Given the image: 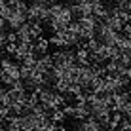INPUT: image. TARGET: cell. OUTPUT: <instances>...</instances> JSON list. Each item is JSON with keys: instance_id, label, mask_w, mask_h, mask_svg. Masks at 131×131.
I'll return each mask as SVG.
<instances>
[{"instance_id": "obj_1", "label": "cell", "mask_w": 131, "mask_h": 131, "mask_svg": "<svg viewBox=\"0 0 131 131\" xmlns=\"http://www.w3.org/2000/svg\"><path fill=\"white\" fill-rule=\"evenodd\" d=\"M38 91V99L46 108L49 110H55V108H63L65 105V99H63V93H59L53 85H44V88H36Z\"/></svg>"}, {"instance_id": "obj_2", "label": "cell", "mask_w": 131, "mask_h": 131, "mask_svg": "<svg viewBox=\"0 0 131 131\" xmlns=\"http://www.w3.org/2000/svg\"><path fill=\"white\" fill-rule=\"evenodd\" d=\"M49 6L51 4L44 2V0H30L29 2V21H40V23H48L49 19Z\"/></svg>"}, {"instance_id": "obj_3", "label": "cell", "mask_w": 131, "mask_h": 131, "mask_svg": "<svg viewBox=\"0 0 131 131\" xmlns=\"http://www.w3.org/2000/svg\"><path fill=\"white\" fill-rule=\"evenodd\" d=\"M53 67H74L78 65L76 59V49L74 48H57V51H53Z\"/></svg>"}, {"instance_id": "obj_4", "label": "cell", "mask_w": 131, "mask_h": 131, "mask_svg": "<svg viewBox=\"0 0 131 131\" xmlns=\"http://www.w3.org/2000/svg\"><path fill=\"white\" fill-rule=\"evenodd\" d=\"M88 116H91L89 103H88V101H78V103H74V112H72V118H74V120H85Z\"/></svg>"}, {"instance_id": "obj_5", "label": "cell", "mask_w": 131, "mask_h": 131, "mask_svg": "<svg viewBox=\"0 0 131 131\" xmlns=\"http://www.w3.org/2000/svg\"><path fill=\"white\" fill-rule=\"evenodd\" d=\"M53 55H49V53H44V55H38V61H36V69L44 70V72H51L53 69Z\"/></svg>"}, {"instance_id": "obj_6", "label": "cell", "mask_w": 131, "mask_h": 131, "mask_svg": "<svg viewBox=\"0 0 131 131\" xmlns=\"http://www.w3.org/2000/svg\"><path fill=\"white\" fill-rule=\"evenodd\" d=\"M48 49H49V40L44 38V36H40V38H36L34 42H32V53H34L36 57L48 53Z\"/></svg>"}, {"instance_id": "obj_7", "label": "cell", "mask_w": 131, "mask_h": 131, "mask_svg": "<svg viewBox=\"0 0 131 131\" xmlns=\"http://www.w3.org/2000/svg\"><path fill=\"white\" fill-rule=\"evenodd\" d=\"M15 32H17V40H19V42H34L32 34H30V21L23 23L19 29L15 30Z\"/></svg>"}, {"instance_id": "obj_8", "label": "cell", "mask_w": 131, "mask_h": 131, "mask_svg": "<svg viewBox=\"0 0 131 131\" xmlns=\"http://www.w3.org/2000/svg\"><path fill=\"white\" fill-rule=\"evenodd\" d=\"M49 118H51L53 122H57V124H61V122H65L67 114H65V110H63V108H55V110H51Z\"/></svg>"}, {"instance_id": "obj_9", "label": "cell", "mask_w": 131, "mask_h": 131, "mask_svg": "<svg viewBox=\"0 0 131 131\" xmlns=\"http://www.w3.org/2000/svg\"><path fill=\"white\" fill-rule=\"evenodd\" d=\"M17 49V42H6V46H4V51L8 53V55H13Z\"/></svg>"}, {"instance_id": "obj_10", "label": "cell", "mask_w": 131, "mask_h": 131, "mask_svg": "<svg viewBox=\"0 0 131 131\" xmlns=\"http://www.w3.org/2000/svg\"><path fill=\"white\" fill-rule=\"evenodd\" d=\"M10 114H12V108H10V106H4V105H0V118H2V120H6Z\"/></svg>"}, {"instance_id": "obj_11", "label": "cell", "mask_w": 131, "mask_h": 131, "mask_svg": "<svg viewBox=\"0 0 131 131\" xmlns=\"http://www.w3.org/2000/svg\"><path fill=\"white\" fill-rule=\"evenodd\" d=\"M6 42H8V32L4 29H0V49L6 46Z\"/></svg>"}, {"instance_id": "obj_12", "label": "cell", "mask_w": 131, "mask_h": 131, "mask_svg": "<svg viewBox=\"0 0 131 131\" xmlns=\"http://www.w3.org/2000/svg\"><path fill=\"white\" fill-rule=\"evenodd\" d=\"M8 42H19V40H17V32H15V30L8 32Z\"/></svg>"}, {"instance_id": "obj_13", "label": "cell", "mask_w": 131, "mask_h": 131, "mask_svg": "<svg viewBox=\"0 0 131 131\" xmlns=\"http://www.w3.org/2000/svg\"><path fill=\"white\" fill-rule=\"evenodd\" d=\"M57 131H69V129H67L65 125H61V124H59V127H57Z\"/></svg>"}, {"instance_id": "obj_14", "label": "cell", "mask_w": 131, "mask_h": 131, "mask_svg": "<svg viewBox=\"0 0 131 131\" xmlns=\"http://www.w3.org/2000/svg\"><path fill=\"white\" fill-rule=\"evenodd\" d=\"M125 10H127V13H129V17H131V2H127V8H125Z\"/></svg>"}, {"instance_id": "obj_15", "label": "cell", "mask_w": 131, "mask_h": 131, "mask_svg": "<svg viewBox=\"0 0 131 131\" xmlns=\"http://www.w3.org/2000/svg\"><path fill=\"white\" fill-rule=\"evenodd\" d=\"M105 4H112V2H116V0H103Z\"/></svg>"}, {"instance_id": "obj_16", "label": "cell", "mask_w": 131, "mask_h": 131, "mask_svg": "<svg viewBox=\"0 0 131 131\" xmlns=\"http://www.w3.org/2000/svg\"><path fill=\"white\" fill-rule=\"evenodd\" d=\"M0 131H8V129H6V125H4V124L0 125Z\"/></svg>"}, {"instance_id": "obj_17", "label": "cell", "mask_w": 131, "mask_h": 131, "mask_svg": "<svg viewBox=\"0 0 131 131\" xmlns=\"http://www.w3.org/2000/svg\"><path fill=\"white\" fill-rule=\"evenodd\" d=\"M2 74H4V69H2V65H0V78H2Z\"/></svg>"}, {"instance_id": "obj_18", "label": "cell", "mask_w": 131, "mask_h": 131, "mask_svg": "<svg viewBox=\"0 0 131 131\" xmlns=\"http://www.w3.org/2000/svg\"><path fill=\"white\" fill-rule=\"evenodd\" d=\"M44 2H48V4H53V2H57V0H44Z\"/></svg>"}, {"instance_id": "obj_19", "label": "cell", "mask_w": 131, "mask_h": 131, "mask_svg": "<svg viewBox=\"0 0 131 131\" xmlns=\"http://www.w3.org/2000/svg\"><path fill=\"white\" fill-rule=\"evenodd\" d=\"M0 61H2V49H0Z\"/></svg>"}, {"instance_id": "obj_20", "label": "cell", "mask_w": 131, "mask_h": 131, "mask_svg": "<svg viewBox=\"0 0 131 131\" xmlns=\"http://www.w3.org/2000/svg\"><path fill=\"white\" fill-rule=\"evenodd\" d=\"M2 124H4V120H2V118H0V125H2Z\"/></svg>"}, {"instance_id": "obj_21", "label": "cell", "mask_w": 131, "mask_h": 131, "mask_svg": "<svg viewBox=\"0 0 131 131\" xmlns=\"http://www.w3.org/2000/svg\"><path fill=\"white\" fill-rule=\"evenodd\" d=\"M129 93H131V89H129Z\"/></svg>"}]
</instances>
